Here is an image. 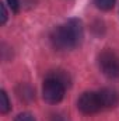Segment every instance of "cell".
<instances>
[{"label": "cell", "instance_id": "1", "mask_svg": "<svg viewBox=\"0 0 119 121\" xmlns=\"http://www.w3.org/2000/svg\"><path fill=\"white\" fill-rule=\"evenodd\" d=\"M83 39V26L79 20H69L67 23L58 26L51 34L52 45L58 49H73Z\"/></svg>", "mask_w": 119, "mask_h": 121}, {"label": "cell", "instance_id": "2", "mask_svg": "<svg viewBox=\"0 0 119 121\" xmlns=\"http://www.w3.org/2000/svg\"><path fill=\"white\" fill-rule=\"evenodd\" d=\"M64 91H66V85L62 83L60 80L48 76L44 82V87H42V97L46 103L49 104H56L63 100L64 97Z\"/></svg>", "mask_w": 119, "mask_h": 121}, {"label": "cell", "instance_id": "3", "mask_svg": "<svg viewBox=\"0 0 119 121\" xmlns=\"http://www.w3.org/2000/svg\"><path fill=\"white\" fill-rule=\"evenodd\" d=\"M98 66L107 78L109 79L119 78V56L114 51L104 49L98 55Z\"/></svg>", "mask_w": 119, "mask_h": 121}, {"label": "cell", "instance_id": "4", "mask_svg": "<svg viewBox=\"0 0 119 121\" xmlns=\"http://www.w3.org/2000/svg\"><path fill=\"white\" fill-rule=\"evenodd\" d=\"M77 108L83 114H87V116L98 113L102 108V104H101L98 93H94V91H86V93H83L79 97V100H77Z\"/></svg>", "mask_w": 119, "mask_h": 121}, {"label": "cell", "instance_id": "5", "mask_svg": "<svg viewBox=\"0 0 119 121\" xmlns=\"http://www.w3.org/2000/svg\"><path fill=\"white\" fill-rule=\"evenodd\" d=\"M98 96H99L102 108H114L119 103V93L115 89H111V87L101 89L98 91Z\"/></svg>", "mask_w": 119, "mask_h": 121}, {"label": "cell", "instance_id": "6", "mask_svg": "<svg viewBox=\"0 0 119 121\" xmlns=\"http://www.w3.org/2000/svg\"><path fill=\"white\" fill-rule=\"evenodd\" d=\"M11 106H10V100L7 97V93L4 90L0 91V113L1 114H7L10 111Z\"/></svg>", "mask_w": 119, "mask_h": 121}, {"label": "cell", "instance_id": "7", "mask_svg": "<svg viewBox=\"0 0 119 121\" xmlns=\"http://www.w3.org/2000/svg\"><path fill=\"white\" fill-rule=\"evenodd\" d=\"M49 76H51V78H55V79H58V80H60V82L64 83L66 86L70 85V78H69V75H67L66 72H63V70H53V72L49 73Z\"/></svg>", "mask_w": 119, "mask_h": 121}, {"label": "cell", "instance_id": "8", "mask_svg": "<svg viewBox=\"0 0 119 121\" xmlns=\"http://www.w3.org/2000/svg\"><path fill=\"white\" fill-rule=\"evenodd\" d=\"M115 1H116V0H94L95 6H97L99 10H104V11L111 10V9L115 6Z\"/></svg>", "mask_w": 119, "mask_h": 121}, {"label": "cell", "instance_id": "9", "mask_svg": "<svg viewBox=\"0 0 119 121\" xmlns=\"http://www.w3.org/2000/svg\"><path fill=\"white\" fill-rule=\"evenodd\" d=\"M14 121H35V118H34V116L30 114V113H21V114H18L16 117Z\"/></svg>", "mask_w": 119, "mask_h": 121}, {"label": "cell", "instance_id": "10", "mask_svg": "<svg viewBox=\"0 0 119 121\" xmlns=\"http://www.w3.org/2000/svg\"><path fill=\"white\" fill-rule=\"evenodd\" d=\"M0 7H1V20H0V23L1 24H6V21H7V10H6V6H4V3H1L0 4Z\"/></svg>", "mask_w": 119, "mask_h": 121}, {"label": "cell", "instance_id": "11", "mask_svg": "<svg viewBox=\"0 0 119 121\" xmlns=\"http://www.w3.org/2000/svg\"><path fill=\"white\" fill-rule=\"evenodd\" d=\"M7 1H8V6L11 7V10L18 11V4H20V1H18V0H7Z\"/></svg>", "mask_w": 119, "mask_h": 121}, {"label": "cell", "instance_id": "12", "mask_svg": "<svg viewBox=\"0 0 119 121\" xmlns=\"http://www.w3.org/2000/svg\"><path fill=\"white\" fill-rule=\"evenodd\" d=\"M51 121H64V118L62 116H59V114H55V116H52Z\"/></svg>", "mask_w": 119, "mask_h": 121}]
</instances>
